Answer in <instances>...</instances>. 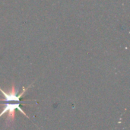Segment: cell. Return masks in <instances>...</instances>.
Returning a JSON list of instances; mask_svg holds the SVG:
<instances>
[{
    "mask_svg": "<svg viewBox=\"0 0 130 130\" xmlns=\"http://www.w3.org/2000/svg\"><path fill=\"white\" fill-rule=\"evenodd\" d=\"M15 110H18L19 112H21L22 114H24L27 118L29 119V117L27 115V113L21 107V103L20 102H14V101L6 102V104H4L3 110L0 113V117L5 114H7L6 120H5L7 126H8V124H10L11 123H12L14 120Z\"/></svg>",
    "mask_w": 130,
    "mask_h": 130,
    "instance_id": "cell-1",
    "label": "cell"
}]
</instances>
